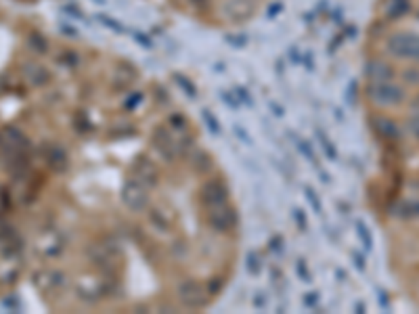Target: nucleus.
<instances>
[{"label": "nucleus", "mask_w": 419, "mask_h": 314, "mask_svg": "<svg viewBox=\"0 0 419 314\" xmlns=\"http://www.w3.org/2000/svg\"><path fill=\"white\" fill-rule=\"evenodd\" d=\"M388 53L396 59L419 61V34L398 32L388 38Z\"/></svg>", "instance_id": "nucleus-1"}, {"label": "nucleus", "mask_w": 419, "mask_h": 314, "mask_svg": "<svg viewBox=\"0 0 419 314\" xmlns=\"http://www.w3.org/2000/svg\"><path fill=\"white\" fill-rule=\"evenodd\" d=\"M369 97L377 105H398L405 99V90L390 82H373L369 86Z\"/></svg>", "instance_id": "nucleus-2"}, {"label": "nucleus", "mask_w": 419, "mask_h": 314, "mask_svg": "<svg viewBox=\"0 0 419 314\" xmlns=\"http://www.w3.org/2000/svg\"><path fill=\"white\" fill-rule=\"evenodd\" d=\"M392 67L384 61H371L367 65V75L371 77L373 82H390L392 77Z\"/></svg>", "instance_id": "nucleus-3"}, {"label": "nucleus", "mask_w": 419, "mask_h": 314, "mask_svg": "<svg viewBox=\"0 0 419 314\" xmlns=\"http://www.w3.org/2000/svg\"><path fill=\"white\" fill-rule=\"evenodd\" d=\"M377 130L382 132L384 136H388V138H396L398 136L396 124L392 120H386V117H379V120H377Z\"/></svg>", "instance_id": "nucleus-4"}, {"label": "nucleus", "mask_w": 419, "mask_h": 314, "mask_svg": "<svg viewBox=\"0 0 419 314\" xmlns=\"http://www.w3.org/2000/svg\"><path fill=\"white\" fill-rule=\"evenodd\" d=\"M400 216H405V218H417V216H419V202L405 204V206L400 208Z\"/></svg>", "instance_id": "nucleus-5"}, {"label": "nucleus", "mask_w": 419, "mask_h": 314, "mask_svg": "<svg viewBox=\"0 0 419 314\" xmlns=\"http://www.w3.org/2000/svg\"><path fill=\"white\" fill-rule=\"evenodd\" d=\"M405 80L411 84H419V69H407L405 71Z\"/></svg>", "instance_id": "nucleus-6"}, {"label": "nucleus", "mask_w": 419, "mask_h": 314, "mask_svg": "<svg viewBox=\"0 0 419 314\" xmlns=\"http://www.w3.org/2000/svg\"><path fill=\"white\" fill-rule=\"evenodd\" d=\"M417 107H419V101H417ZM417 113H419V111H417Z\"/></svg>", "instance_id": "nucleus-7"}]
</instances>
